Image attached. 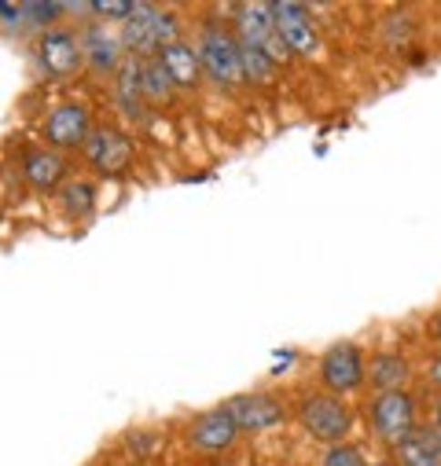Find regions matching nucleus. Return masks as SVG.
Segmentation results:
<instances>
[{
    "label": "nucleus",
    "instance_id": "1",
    "mask_svg": "<svg viewBox=\"0 0 441 466\" xmlns=\"http://www.w3.org/2000/svg\"><path fill=\"white\" fill-rule=\"evenodd\" d=\"M199 66L225 88L243 85V48L225 30H206L199 41Z\"/></svg>",
    "mask_w": 441,
    "mask_h": 466
},
{
    "label": "nucleus",
    "instance_id": "2",
    "mask_svg": "<svg viewBox=\"0 0 441 466\" xmlns=\"http://www.w3.org/2000/svg\"><path fill=\"white\" fill-rule=\"evenodd\" d=\"M177 41V23L169 12H159L155 5H133V15L126 19V45L140 56L162 52Z\"/></svg>",
    "mask_w": 441,
    "mask_h": 466
},
{
    "label": "nucleus",
    "instance_id": "3",
    "mask_svg": "<svg viewBox=\"0 0 441 466\" xmlns=\"http://www.w3.org/2000/svg\"><path fill=\"white\" fill-rule=\"evenodd\" d=\"M368 379V368H364V353L357 345L343 341V345H331L323 360H320V382L331 390V393H354L361 390Z\"/></svg>",
    "mask_w": 441,
    "mask_h": 466
},
{
    "label": "nucleus",
    "instance_id": "4",
    "mask_svg": "<svg viewBox=\"0 0 441 466\" xmlns=\"http://www.w3.org/2000/svg\"><path fill=\"white\" fill-rule=\"evenodd\" d=\"M302 426L316 441L343 444V437L350 433V408L339 397H305L302 400Z\"/></svg>",
    "mask_w": 441,
    "mask_h": 466
},
{
    "label": "nucleus",
    "instance_id": "5",
    "mask_svg": "<svg viewBox=\"0 0 441 466\" xmlns=\"http://www.w3.org/2000/svg\"><path fill=\"white\" fill-rule=\"evenodd\" d=\"M372 426L383 441L397 444L405 441L412 430H415V404L408 393L394 390V393H379L375 404H372Z\"/></svg>",
    "mask_w": 441,
    "mask_h": 466
},
{
    "label": "nucleus",
    "instance_id": "6",
    "mask_svg": "<svg viewBox=\"0 0 441 466\" xmlns=\"http://www.w3.org/2000/svg\"><path fill=\"white\" fill-rule=\"evenodd\" d=\"M240 34H243L240 45H251V48L265 52L272 63L287 56V48L276 34V23H272V5H243L240 8Z\"/></svg>",
    "mask_w": 441,
    "mask_h": 466
},
{
    "label": "nucleus",
    "instance_id": "7",
    "mask_svg": "<svg viewBox=\"0 0 441 466\" xmlns=\"http://www.w3.org/2000/svg\"><path fill=\"white\" fill-rule=\"evenodd\" d=\"M225 411L232 415L236 430H251V433H262V430H272L283 422V404L269 393H243V397H232L225 404Z\"/></svg>",
    "mask_w": 441,
    "mask_h": 466
},
{
    "label": "nucleus",
    "instance_id": "8",
    "mask_svg": "<svg viewBox=\"0 0 441 466\" xmlns=\"http://www.w3.org/2000/svg\"><path fill=\"white\" fill-rule=\"evenodd\" d=\"M272 23L287 52H298V56L316 52V26L302 5H272Z\"/></svg>",
    "mask_w": 441,
    "mask_h": 466
},
{
    "label": "nucleus",
    "instance_id": "9",
    "mask_svg": "<svg viewBox=\"0 0 441 466\" xmlns=\"http://www.w3.org/2000/svg\"><path fill=\"white\" fill-rule=\"evenodd\" d=\"M236 433L240 430H236V422H232V415L225 408H210V411L195 415L191 426H188V441L199 451H225V448H232Z\"/></svg>",
    "mask_w": 441,
    "mask_h": 466
},
{
    "label": "nucleus",
    "instance_id": "10",
    "mask_svg": "<svg viewBox=\"0 0 441 466\" xmlns=\"http://www.w3.org/2000/svg\"><path fill=\"white\" fill-rule=\"evenodd\" d=\"M85 151H88V162L99 173H122L129 166V158H133V144L115 129H96L85 140Z\"/></svg>",
    "mask_w": 441,
    "mask_h": 466
},
{
    "label": "nucleus",
    "instance_id": "11",
    "mask_svg": "<svg viewBox=\"0 0 441 466\" xmlns=\"http://www.w3.org/2000/svg\"><path fill=\"white\" fill-rule=\"evenodd\" d=\"M45 137L48 144L56 147H77L88 140V114L81 103H63L48 114V122H45Z\"/></svg>",
    "mask_w": 441,
    "mask_h": 466
},
{
    "label": "nucleus",
    "instance_id": "12",
    "mask_svg": "<svg viewBox=\"0 0 441 466\" xmlns=\"http://www.w3.org/2000/svg\"><path fill=\"white\" fill-rule=\"evenodd\" d=\"M41 66L52 74V77H70L77 66H81V41H74V34L67 30H52L41 37Z\"/></svg>",
    "mask_w": 441,
    "mask_h": 466
},
{
    "label": "nucleus",
    "instance_id": "13",
    "mask_svg": "<svg viewBox=\"0 0 441 466\" xmlns=\"http://www.w3.org/2000/svg\"><path fill=\"white\" fill-rule=\"evenodd\" d=\"M397 462L401 466H441V437L434 430H412L405 441H397Z\"/></svg>",
    "mask_w": 441,
    "mask_h": 466
},
{
    "label": "nucleus",
    "instance_id": "14",
    "mask_svg": "<svg viewBox=\"0 0 441 466\" xmlns=\"http://www.w3.org/2000/svg\"><path fill=\"white\" fill-rule=\"evenodd\" d=\"M159 63H162V70L169 74V81L177 85V88H195L199 85V52H191L188 45H180V41H173V45H166L162 48V56H159Z\"/></svg>",
    "mask_w": 441,
    "mask_h": 466
},
{
    "label": "nucleus",
    "instance_id": "15",
    "mask_svg": "<svg viewBox=\"0 0 441 466\" xmlns=\"http://www.w3.org/2000/svg\"><path fill=\"white\" fill-rule=\"evenodd\" d=\"M81 56L96 70H110V66H118V59H122V41L110 30H103V26H92L85 34V41H81Z\"/></svg>",
    "mask_w": 441,
    "mask_h": 466
},
{
    "label": "nucleus",
    "instance_id": "16",
    "mask_svg": "<svg viewBox=\"0 0 441 466\" xmlns=\"http://www.w3.org/2000/svg\"><path fill=\"white\" fill-rule=\"evenodd\" d=\"M368 379H372V386H375L379 393H394V390H401L405 379H408V360L397 357V353H379V357H372V364H368Z\"/></svg>",
    "mask_w": 441,
    "mask_h": 466
},
{
    "label": "nucleus",
    "instance_id": "17",
    "mask_svg": "<svg viewBox=\"0 0 441 466\" xmlns=\"http://www.w3.org/2000/svg\"><path fill=\"white\" fill-rule=\"evenodd\" d=\"M59 177H63V162H59L56 155L34 151V155L26 158V180H30L34 187H52Z\"/></svg>",
    "mask_w": 441,
    "mask_h": 466
},
{
    "label": "nucleus",
    "instance_id": "18",
    "mask_svg": "<svg viewBox=\"0 0 441 466\" xmlns=\"http://www.w3.org/2000/svg\"><path fill=\"white\" fill-rule=\"evenodd\" d=\"M140 92H144V99H151V103H159V99H169V92H173V81H169V74L162 70V63H159V59L140 66Z\"/></svg>",
    "mask_w": 441,
    "mask_h": 466
},
{
    "label": "nucleus",
    "instance_id": "19",
    "mask_svg": "<svg viewBox=\"0 0 441 466\" xmlns=\"http://www.w3.org/2000/svg\"><path fill=\"white\" fill-rule=\"evenodd\" d=\"M240 48H243V81L251 77V81H258V85H269L272 74H276V63H272L265 52L251 48V45H240Z\"/></svg>",
    "mask_w": 441,
    "mask_h": 466
},
{
    "label": "nucleus",
    "instance_id": "20",
    "mask_svg": "<svg viewBox=\"0 0 441 466\" xmlns=\"http://www.w3.org/2000/svg\"><path fill=\"white\" fill-rule=\"evenodd\" d=\"M140 66H126L118 81V103L126 106V114H140Z\"/></svg>",
    "mask_w": 441,
    "mask_h": 466
},
{
    "label": "nucleus",
    "instance_id": "21",
    "mask_svg": "<svg viewBox=\"0 0 441 466\" xmlns=\"http://www.w3.org/2000/svg\"><path fill=\"white\" fill-rule=\"evenodd\" d=\"M323 466H364V455L354 444H327Z\"/></svg>",
    "mask_w": 441,
    "mask_h": 466
},
{
    "label": "nucleus",
    "instance_id": "22",
    "mask_svg": "<svg viewBox=\"0 0 441 466\" xmlns=\"http://www.w3.org/2000/svg\"><path fill=\"white\" fill-rule=\"evenodd\" d=\"M63 206H67L74 217H85V213L92 209V187H88V184H70V187L63 191Z\"/></svg>",
    "mask_w": 441,
    "mask_h": 466
},
{
    "label": "nucleus",
    "instance_id": "23",
    "mask_svg": "<svg viewBox=\"0 0 441 466\" xmlns=\"http://www.w3.org/2000/svg\"><path fill=\"white\" fill-rule=\"evenodd\" d=\"M92 12L99 15V19H129L133 15V5H92Z\"/></svg>",
    "mask_w": 441,
    "mask_h": 466
},
{
    "label": "nucleus",
    "instance_id": "24",
    "mask_svg": "<svg viewBox=\"0 0 441 466\" xmlns=\"http://www.w3.org/2000/svg\"><path fill=\"white\" fill-rule=\"evenodd\" d=\"M0 19H8L12 26L26 19V5H0Z\"/></svg>",
    "mask_w": 441,
    "mask_h": 466
},
{
    "label": "nucleus",
    "instance_id": "25",
    "mask_svg": "<svg viewBox=\"0 0 441 466\" xmlns=\"http://www.w3.org/2000/svg\"><path fill=\"white\" fill-rule=\"evenodd\" d=\"M430 382H434V386H441V357L430 364Z\"/></svg>",
    "mask_w": 441,
    "mask_h": 466
},
{
    "label": "nucleus",
    "instance_id": "26",
    "mask_svg": "<svg viewBox=\"0 0 441 466\" xmlns=\"http://www.w3.org/2000/svg\"><path fill=\"white\" fill-rule=\"evenodd\" d=\"M434 334H437V341H441V316L434 319Z\"/></svg>",
    "mask_w": 441,
    "mask_h": 466
},
{
    "label": "nucleus",
    "instance_id": "27",
    "mask_svg": "<svg viewBox=\"0 0 441 466\" xmlns=\"http://www.w3.org/2000/svg\"><path fill=\"white\" fill-rule=\"evenodd\" d=\"M437 426H441V408H437Z\"/></svg>",
    "mask_w": 441,
    "mask_h": 466
},
{
    "label": "nucleus",
    "instance_id": "28",
    "mask_svg": "<svg viewBox=\"0 0 441 466\" xmlns=\"http://www.w3.org/2000/svg\"><path fill=\"white\" fill-rule=\"evenodd\" d=\"M220 466H232V462H220Z\"/></svg>",
    "mask_w": 441,
    "mask_h": 466
},
{
    "label": "nucleus",
    "instance_id": "29",
    "mask_svg": "<svg viewBox=\"0 0 441 466\" xmlns=\"http://www.w3.org/2000/svg\"><path fill=\"white\" fill-rule=\"evenodd\" d=\"M379 466H386V462H379Z\"/></svg>",
    "mask_w": 441,
    "mask_h": 466
}]
</instances>
